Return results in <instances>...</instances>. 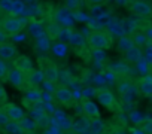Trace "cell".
<instances>
[{
  "mask_svg": "<svg viewBox=\"0 0 152 134\" xmlns=\"http://www.w3.org/2000/svg\"><path fill=\"white\" fill-rule=\"evenodd\" d=\"M11 69L8 70V67H6V61L2 60L0 61V76H2V81L3 82H8V75H9Z\"/></svg>",
  "mask_w": 152,
  "mask_h": 134,
  "instance_id": "obj_21",
  "label": "cell"
},
{
  "mask_svg": "<svg viewBox=\"0 0 152 134\" xmlns=\"http://www.w3.org/2000/svg\"><path fill=\"white\" fill-rule=\"evenodd\" d=\"M54 51H55V54H57V55H64V52H66V46H64V45L57 43V45L54 46Z\"/></svg>",
  "mask_w": 152,
  "mask_h": 134,
  "instance_id": "obj_29",
  "label": "cell"
},
{
  "mask_svg": "<svg viewBox=\"0 0 152 134\" xmlns=\"http://www.w3.org/2000/svg\"><path fill=\"white\" fill-rule=\"evenodd\" d=\"M130 12L137 18H149L152 15V6L146 0H133L130 5Z\"/></svg>",
  "mask_w": 152,
  "mask_h": 134,
  "instance_id": "obj_5",
  "label": "cell"
},
{
  "mask_svg": "<svg viewBox=\"0 0 152 134\" xmlns=\"http://www.w3.org/2000/svg\"><path fill=\"white\" fill-rule=\"evenodd\" d=\"M54 100L66 109H70V107L75 106V95L64 85H57V88L54 91Z\"/></svg>",
  "mask_w": 152,
  "mask_h": 134,
  "instance_id": "obj_4",
  "label": "cell"
},
{
  "mask_svg": "<svg viewBox=\"0 0 152 134\" xmlns=\"http://www.w3.org/2000/svg\"><path fill=\"white\" fill-rule=\"evenodd\" d=\"M90 131H93V133H100L102 130H103V125L100 124V121L99 119H94V121H91L90 122V128H88Z\"/></svg>",
  "mask_w": 152,
  "mask_h": 134,
  "instance_id": "obj_23",
  "label": "cell"
},
{
  "mask_svg": "<svg viewBox=\"0 0 152 134\" xmlns=\"http://www.w3.org/2000/svg\"><path fill=\"white\" fill-rule=\"evenodd\" d=\"M82 113L85 118L94 121V119H100V110L97 107V104L90 100V98H84L82 100Z\"/></svg>",
  "mask_w": 152,
  "mask_h": 134,
  "instance_id": "obj_7",
  "label": "cell"
},
{
  "mask_svg": "<svg viewBox=\"0 0 152 134\" xmlns=\"http://www.w3.org/2000/svg\"><path fill=\"white\" fill-rule=\"evenodd\" d=\"M142 130L148 134H152V119H146L142 124Z\"/></svg>",
  "mask_w": 152,
  "mask_h": 134,
  "instance_id": "obj_25",
  "label": "cell"
},
{
  "mask_svg": "<svg viewBox=\"0 0 152 134\" xmlns=\"http://www.w3.org/2000/svg\"><path fill=\"white\" fill-rule=\"evenodd\" d=\"M2 133L3 134H27L21 121H9L8 124L2 125Z\"/></svg>",
  "mask_w": 152,
  "mask_h": 134,
  "instance_id": "obj_13",
  "label": "cell"
},
{
  "mask_svg": "<svg viewBox=\"0 0 152 134\" xmlns=\"http://www.w3.org/2000/svg\"><path fill=\"white\" fill-rule=\"evenodd\" d=\"M17 57H18V51L12 43H8V42L0 43V58L2 60L8 61V60H12V58H17Z\"/></svg>",
  "mask_w": 152,
  "mask_h": 134,
  "instance_id": "obj_15",
  "label": "cell"
},
{
  "mask_svg": "<svg viewBox=\"0 0 152 134\" xmlns=\"http://www.w3.org/2000/svg\"><path fill=\"white\" fill-rule=\"evenodd\" d=\"M137 91L140 95L151 98L152 97V75H145L137 82Z\"/></svg>",
  "mask_w": 152,
  "mask_h": 134,
  "instance_id": "obj_8",
  "label": "cell"
},
{
  "mask_svg": "<svg viewBox=\"0 0 152 134\" xmlns=\"http://www.w3.org/2000/svg\"><path fill=\"white\" fill-rule=\"evenodd\" d=\"M84 2H85V5H87V6L93 8V6H97V5H102V3L107 2V0H84Z\"/></svg>",
  "mask_w": 152,
  "mask_h": 134,
  "instance_id": "obj_27",
  "label": "cell"
},
{
  "mask_svg": "<svg viewBox=\"0 0 152 134\" xmlns=\"http://www.w3.org/2000/svg\"><path fill=\"white\" fill-rule=\"evenodd\" d=\"M69 40H70V43H72V45H76V46H81V45H84V43H85V40H84L82 34H79V33H70Z\"/></svg>",
  "mask_w": 152,
  "mask_h": 134,
  "instance_id": "obj_20",
  "label": "cell"
},
{
  "mask_svg": "<svg viewBox=\"0 0 152 134\" xmlns=\"http://www.w3.org/2000/svg\"><path fill=\"white\" fill-rule=\"evenodd\" d=\"M42 100H43V95H42V92H40L36 87H30V88L26 91V97L23 98V101H24L27 106L39 104V103H42Z\"/></svg>",
  "mask_w": 152,
  "mask_h": 134,
  "instance_id": "obj_12",
  "label": "cell"
},
{
  "mask_svg": "<svg viewBox=\"0 0 152 134\" xmlns=\"http://www.w3.org/2000/svg\"><path fill=\"white\" fill-rule=\"evenodd\" d=\"M24 20H21V18H18V17H15V15H6V17H3V20H2V31H5L8 36H17V34H20L21 31H23V28H24Z\"/></svg>",
  "mask_w": 152,
  "mask_h": 134,
  "instance_id": "obj_2",
  "label": "cell"
},
{
  "mask_svg": "<svg viewBox=\"0 0 152 134\" xmlns=\"http://www.w3.org/2000/svg\"><path fill=\"white\" fill-rule=\"evenodd\" d=\"M45 82V73L43 70H33L30 75H27V84L30 87H37L39 84Z\"/></svg>",
  "mask_w": 152,
  "mask_h": 134,
  "instance_id": "obj_17",
  "label": "cell"
},
{
  "mask_svg": "<svg viewBox=\"0 0 152 134\" xmlns=\"http://www.w3.org/2000/svg\"><path fill=\"white\" fill-rule=\"evenodd\" d=\"M87 43L93 51H104L112 46V36L103 30H94L88 33Z\"/></svg>",
  "mask_w": 152,
  "mask_h": 134,
  "instance_id": "obj_1",
  "label": "cell"
},
{
  "mask_svg": "<svg viewBox=\"0 0 152 134\" xmlns=\"http://www.w3.org/2000/svg\"><path fill=\"white\" fill-rule=\"evenodd\" d=\"M31 33H33L34 36H40L43 31H42V28L39 27V24H36V23H31Z\"/></svg>",
  "mask_w": 152,
  "mask_h": 134,
  "instance_id": "obj_28",
  "label": "cell"
},
{
  "mask_svg": "<svg viewBox=\"0 0 152 134\" xmlns=\"http://www.w3.org/2000/svg\"><path fill=\"white\" fill-rule=\"evenodd\" d=\"M57 21L60 24L64 25H70L73 23V11H70L69 8H63L57 12Z\"/></svg>",
  "mask_w": 152,
  "mask_h": 134,
  "instance_id": "obj_16",
  "label": "cell"
},
{
  "mask_svg": "<svg viewBox=\"0 0 152 134\" xmlns=\"http://www.w3.org/2000/svg\"><path fill=\"white\" fill-rule=\"evenodd\" d=\"M133 40H134V45H137V46H143V45H146L148 43V36H146V33H134V36H133Z\"/></svg>",
  "mask_w": 152,
  "mask_h": 134,
  "instance_id": "obj_19",
  "label": "cell"
},
{
  "mask_svg": "<svg viewBox=\"0 0 152 134\" xmlns=\"http://www.w3.org/2000/svg\"><path fill=\"white\" fill-rule=\"evenodd\" d=\"M96 98L107 110H115L116 106H118V101H116L115 94L109 88H106V87H100V88L96 90Z\"/></svg>",
  "mask_w": 152,
  "mask_h": 134,
  "instance_id": "obj_3",
  "label": "cell"
},
{
  "mask_svg": "<svg viewBox=\"0 0 152 134\" xmlns=\"http://www.w3.org/2000/svg\"><path fill=\"white\" fill-rule=\"evenodd\" d=\"M0 91H2V106H3V104H6V103H9V101H8V95H6V90H5V87L0 88Z\"/></svg>",
  "mask_w": 152,
  "mask_h": 134,
  "instance_id": "obj_30",
  "label": "cell"
},
{
  "mask_svg": "<svg viewBox=\"0 0 152 134\" xmlns=\"http://www.w3.org/2000/svg\"><path fill=\"white\" fill-rule=\"evenodd\" d=\"M14 67H15V69H18L20 72H23L26 76L30 75L34 70L33 69V63H31V60L27 55H18L14 60Z\"/></svg>",
  "mask_w": 152,
  "mask_h": 134,
  "instance_id": "obj_9",
  "label": "cell"
},
{
  "mask_svg": "<svg viewBox=\"0 0 152 134\" xmlns=\"http://www.w3.org/2000/svg\"><path fill=\"white\" fill-rule=\"evenodd\" d=\"M0 110H3L11 121H23L26 118L24 109H21L20 106H17L15 103H11V101L6 103V104H3Z\"/></svg>",
  "mask_w": 152,
  "mask_h": 134,
  "instance_id": "obj_6",
  "label": "cell"
},
{
  "mask_svg": "<svg viewBox=\"0 0 152 134\" xmlns=\"http://www.w3.org/2000/svg\"><path fill=\"white\" fill-rule=\"evenodd\" d=\"M66 2V8H69L70 11H78L82 6V0H64Z\"/></svg>",
  "mask_w": 152,
  "mask_h": 134,
  "instance_id": "obj_22",
  "label": "cell"
},
{
  "mask_svg": "<svg viewBox=\"0 0 152 134\" xmlns=\"http://www.w3.org/2000/svg\"><path fill=\"white\" fill-rule=\"evenodd\" d=\"M24 9V5L21 2H14V6H12V15H18L21 14Z\"/></svg>",
  "mask_w": 152,
  "mask_h": 134,
  "instance_id": "obj_24",
  "label": "cell"
},
{
  "mask_svg": "<svg viewBox=\"0 0 152 134\" xmlns=\"http://www.w3.org/2000/svg\"><path fill=\"white\" fill-rule=\"evenodd\" d=\"M146 36H148V39H149V40L152 42V27H151V28H149V30L146 31Z\"/></svg>",
  "mask_w": 152,
  "mask_h": 134,
  "instance_id": "obj_31",
  "label": "cell"
},
{
  "mask_svg": "<svg viewBox=\"0 0 152 134\" xmlns=\"http://www.w3.org/2000/svg\"><path fill=\"white\" fill-rule=\"evenodd\" d=\"M12 6H14V2H12V0H2V8H3V11L12 14Z\"/></svg>",
  "mask_w": 152,
  "mask_h": 134,
  "instance_id": "obj_26",
  "label": "cell"
},
{
  "mask_svg": "<svg viewBox=\"0 0 152 134\" xmlns=\"http://www.w3.org/2000/svg\"><path fill=\"white\" fill-rule=\"evenodd\" d=\"M116 3L122 6V5H125V3H128V0H116Z\"/></svg>",
  "mask_w": 152,
  "mask_h": 134,
  "instance_id": "obj_32",
  "label": "cell"
},
{
  "mask_svg": "<svg viewBox=\"0 0 152 134\" xmlns=\"http://www.w3.org/2000/svg\"><path fill=\"white\" fill-rule=\"evenodd\" d=\"M61 134H75L73 131H66V133H61Z\"/></svg>",
  "mask_w": 152,
  "mask_h": 134,
  "instance_id": "obj_33",
  "label": "cell"
},
{
  "mask_svg": "<svg viewBox=\"0 0 152 134\" xmlns=\"http://www.w3.org/2000/svg\"><path fill=\"white\" fill-rule=\"evenodd\" d=\"M8 82H9L12 87H15V88H23L24 84L27 82V76H26L23 72H20L18 69L12 67L11 72H9V75H8Z\"/></svg>",
  "mask_w": 152,
  "mask_h": 134,
  "instance_id": "obj_10",
  "label": "cell"
},
{
  "mask_svg": "<svg viewBox=\"0 0 152 134\" xmlns=\"http://www.w3.org/2000/svg\"><path fill=\"white\" fill-rule=\"evenodd\" d=\"M134 45V40L133 39H130V37H127V36H122L121 39H119V43H118V49L119 51H122L124 54L131 48Z\"/></svg>",
  "mask_w": 152,
  "mask_h": 134,
  "instance_id": "obj_18",
  "label": "cell"
},
{
  "mask_svg": "<svg viewBox=\"0 0 152 134\" xmlns=\"http://www.w3.org/2000/svg\"><path fill=\"white\" fill-rule=\"evenodd\" d=\"M125 61L127 63H131V64H139L140 61H143V52H142V48L137 46V45H133L125 54Z\"/></svg>",
  "mask_w": 152,
  "mask_h": 134,
  "instance_id": "obj_14",
  "label": "cell"
},
{
  "mask_svg": "<svg viewBox=\"0 0 152 134\" xmlns=\"http://www.w3.org/2000/svg\"><path fill=\"white\" fill-rule=\"evenodd\" d=\"M42 70H43V73H45V81H48V82H51V84H54V85L58 84V79H60V70H58L57 64L48 61V64L43 67Z\"/></svg>",
  "mask_w": 152,
  "mask_h": 134,
  "instance_id": "obj_11",
  "label": "cell"
}]
</instances>
